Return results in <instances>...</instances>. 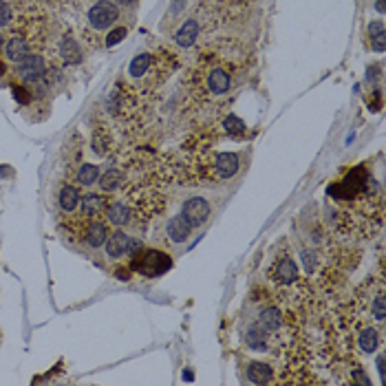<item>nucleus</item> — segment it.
Segmentation results:
<instances>
[{"label": "nucleus", "instance_id": "obj_1", "mask_svg": "<svg viewBox=\"0 0 386 386\" xmlns=\"http://www.w3.org/2000/svg\"><path fill=\"white\" fill-rule=\"evenodd\" d=\"M245 73L247 51L238 40L218 38L201 47L183 80V119L201 128L223 119Z\"/></svg>", "mask_w": 386, "mask_h": 386}, {"label": "nucleus", "instance_id": "obj_4", "mask_svg": "<svg viewBox=\"0 0 386 386\" xmlns=\"http://www.w3.org/2000/svg\"><path fill=\"white\" fill-rule=\"evenodd\" d=\"M179 69V55L170 47H155L139 51L126 66L122 82L144 100H151Z\"/></svg>", "mask_w": 386, "mask_h": 386}, {"label": "nucleus", "instance_id": "obj_9", "mask_svg": "<svg viewBox=\"0 0 386 386\" xmlns=\"http://www.w3.org/2000/svg\"><path fill=\"white\" fill-rule=\"evenodd\" d=\"M82 188L73 186L69 181H62L55 192V208H58V216H71L80 210L82 204Z\"/></svg>", "mask_w": 386, "mask_h": 386}, {"label": "nucleus", "instance_id": "obj_5", "mask_svg": "<svg viewBox=\"0 0 386 386\" xmlns=\"http://www.w3.org/2000/svg\"><path fill=\"white\" fill-rule=\"evenodd\" d=\"M241 170V157L236 153L199 151L175 165V177L183 186H218L234 179Z\"/></svg>", "mask_w": 386, "mask_h": 386}, {"label": "nucleus", "instance_id": "obj_10", "mask_svg": "<svg viewBox=\"0 0 386 386\" xmlns=\"http://www.w3.org/2000/svg\"><path fill=\"white\" fill-rule=\"evenodd\" d=\"M179 214L186 218L194 230H199L210 218L212 208L208 204V199H204V197H190L186 204L181 206V212Z\"/></svg>", "mask_w": 386, "mask_h": 386}, {"label": "nucleus", "instance_id": "obj_3", "mask_svg": "<svg viewBox=\"0 0 386 386\" xmlns=\"http://www.w3.org/2000/svg\"><path fill=\"white\" fill-rule=\"evenodd\" d=\"M267 287L274 303H279L296 318H307L318 307V289L314 287L287 245L276 250L267 267Z\"/></svg>", "mask_w": 386, "mask_h": 386}, {"label": "nucleus", "instance_id": "obj_12", "mask_svg": "<svg viewBox=\"0 0 386 386\" xmlns=\"http://www.w3.org/2000/svg\"><path fill=\"white\" fill-rule=\"evenodd\" d=\"M163 232H165V236H168V241H170V243L181 245V243L190 241V236L194 234V228H192L181 214H177V216H172V218L168 221V223H165Z\"/></svg>", "mask_w": 386, "mask_h": 386}, {"label": "nucleus", "instance_id": "obj_11", "mask_svg": "<svg viewBox=\"0 0 386 386\" xmlns=\"http://www.w3.org/2000/svg\"><path fill=\"white\" fill-rule=\"evenodd\" d=\"M247 380L254 384H281V375L265 360H252L247 364Z\"/></svg>", "mask_w": 386, "mask_h": 386}, {"label": "nucleus", "instance_id": "obj_2", "mask_svg": "<svg viewBox=\"0 0 386 386\" xmlns=\"http://www.w3.org/2000/svg\"><path fill=\"white\" fill-rule=\"evenodd\" d=\"M327 201L340 236L369 241L380 234L384 216L382 186L364 163L353 165L338 181L329 183Z\"/></svg>", "mask_w": 386, "mask_h": 386}, {"label": "nucleus", "instance_id": "obj_13", "mask_svg": "<svg viewBox=\"0 0 386 386\" xmlns=\"http://www.w3.org/2000/svg\"><path fill=\"white\" fill-rule=\"evenodd\" d=\"M369 42H371V49L382 53L384 51V23L382 21H373L369 25Z\"/></svg>", "mask_w": 386, "mask_h": 386}, {"label": "nucleus", "instance_id": "obj_6", "mask_svg": "<svg viewBox=\"0 0 386 386\" xmlns=\"http://www.w3.org/2000/svg\"><path fill=\"white\" fill-rule=\"evenodd\" d=\"M141 247H144L141 238L133 236L131 232L113 228V232L108 234L102 250L93 256V261L98 265H102V267L115 269V274L119 276V279H128V276H131L128 261H131Z\"/></svg>", "mask_w": 386, "mask_h": 386}, {"label": "nucleus", "instance_id": "obj_7", "mask_svg": "<svg viewBox=\"0 0 386 386\" xmlns=\"http://www.w3.org/2000/svg\"><path fill=\"white\" fill-rule=\"evenodd\" d=\"M172 267V256L165 254L163 250L157 247H141L131 261H128V269L133 274H139L144 279H157L163 276Z\"/></svg>", "mask_w": 386, "mask_h": 386}, {"label": "nucleus", "instance_id": "obj_8", "mask_svg": "<svg viewBox=\"0 0 386 386\" xmlns=\"http://www.w3.org/2000/svg\"><path fill=\"white\" fill-rule=\"evenodd\" d=\"M35 7L38 0H0V35L11 31Z\"/></svg>", "mask_w": 386, "mask_h": 386}]
</instances>
